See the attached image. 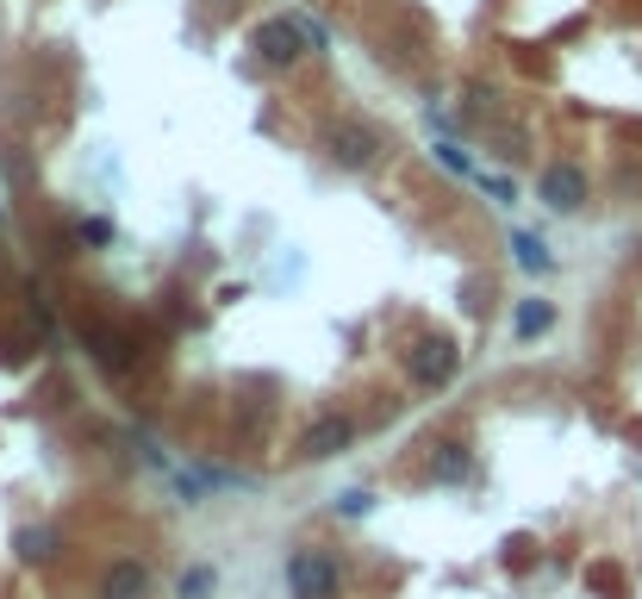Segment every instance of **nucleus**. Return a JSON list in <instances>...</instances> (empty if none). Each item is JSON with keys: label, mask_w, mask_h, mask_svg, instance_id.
<instances>
[{"label": "nucleus", "mask_w": 642, "mask_h": 599, "mask_svg": "<svg viewBox=\"0 0 642 599\" xmlns=\"http://www.w3.org/2000/svg\"><path fill=\"white\" fill-rule=\"evenodd\" d=\"M437 163H443V169H455V175H474V163H468V150H462V144H450V138H443V144H437Z\"/></svg>", "instance_id": "14"}, {"label": "nucleus", "mask_w": 642, "mask_h": 599, "mask_svg": "<svg viewBox=\"0 0 642 599\" xmlns=\"http://www.w3.org/2000/svg\"><path fill=\"white\" fill-rule=\"evenodd\" d=\"M512 256L524 275H549V268H555V256H549V244L536 232H512Z\"/></svg>", "instance_id": "11"}, {"label": "nucleus", "mask_w": 642, "mask_h": 599, "mask_svg": "<svg viewBox=\"0 0 642 599\" xmlns=\"http://www.w3.org/2000/svg\"><path fill=\"white\" fill-rule=\"evenodd\" d=\"M213 581H219L213 568H188V575H181V599H206V593H213Z\"/></svg>", "instance_id": "13"}, {"label": "nucleus", "mask_w": 642, "mask_h": 599, "mask_svg": "<svg viewBox=\"0 0 642 599\" xmlns=\"http://www.w3.org/2000/svg\"><path fill=\"white\" fill-rule=\"evenodd\" d=\"M455 363H462V350H455L450 337H424L406 356V375H412V387H450Z\"/></svg>", "instance_id": "4"}, {"label": "nucleus", "mask_w": 642, "mask_h": 599, "mask_svg": "<svg viewBox=\"0 0 642 599\" xmlns=\"http://www.w3.org/2000/svg\"><path fill=\"white\" fill-rule=\"evenodd\" d=\"M474 474V456H468V443H437V450H431V481H437V488H455V481H468Z\"/></svg>", "instance_id": "7"}, {"label": "nucleus", "mask_w": 642, "mask_h": 599, "mask_svg": "<svg viewBox=\"0 0 642 599\" xmlns=\"http://www.w3.org/2000/svg\"><path fill=\"white\" fill-rule=\"evenodd\" d=\"M13 550H19V562H50V556H57V531H50V524H19Z\"/></svg>", "instance_id": "10"}, {"label": "nucleus", "mask_w": 642, "mask_h": 599, "mask_svg": "<svg viewBox=\"0 0 642 599\" xmlns=\"http://www.w3.org/2000/svg\"><path fill=\"white\" fill-rule=\"evenodd\" d=\"M250 45H256V57H263L268 69H294L299 57H306V32H299V19H263Z\"/></svg>", "instance_id": "3"}, {"label": "nucleus", "mask_w": 642, "mask_h": 599, "mask_svg": "<svg viewBox=\"0 0 642 599\" xmlns=\"http://www.w3.org/2000/svg\"><path fill=\"white\" fill-rule=\"evenodd\" d=\"M100 593H107V599H144V593H150V568L131 562V556H126V562H112L107 581H100Z\"/></svg>", "instance_id": "8"}, {"label": "nucleus", "mask_w": 642, "mask_h": 599, "mask_svg": "<svg viewBox=\"0 0 642 599\" xmlns=\"http://www.w3.org/2000/svg\"><path fill=\"white\" fill-rule=\"evenodd\" d=\"M81 244L107 251V244H112V219H81Z\"/></svg>", "instance_id": "15"}, {"label": "nucleus", "mask_w": 642, "mask_h": 599, "mask_svg": "<svg viewBox=\"0 0 642 599\" xmlns=\"http://www.w3.org/2000/svg\"><path fill=\"white\" fill-rule=\"evenodd\" d=\"M337 512H344V519H368V512H375V493H368V488L337 493Z\"/></svg>", "instance_id": "12"}, {"label": "nucleus", "mask_w": 642, "mask_h": 599, "mask_svg": "<svg viewBox=\"0 0 642 599\" xmlns=\"http://www.w3.org/2000/svg\"><path fill=\"white\" fill-rule=\"evenodd\" d=\"M549 325H555V306H549V300H517L512 306V332L524 337V344H536Z\"/></svg>", "instance_id": "9"}, {"label": "nucleus", "mask_w": 642, "mask_h": 599, "mask_svg": "<svg viewBox=\"0 0 642 599\" xmlns=\"http://www.w3.org/2000/svg\"><path fill=\"white\" fill-rule=\"evenodd\" d=\"M325 144H330V157L344 163V169H368V163L381 157V131L362 126V119H337V126L325 131Z\"/></svg>", "instance_id": "5"}, {"label": "nucleus", "mask_w": 642, "mask_h": 599, "mask_svg": "<svg viewBox=\"0 0 642 599\" xmlns=\"http://www.w3.org/2000/svg\"><path fill=\"white\" fill-rule=\"evenodd\" d=\"M536 194H543L549 213H580L586 206V175H580V163H555V169H543Z\"/></svg>", "instance_id": "6"}, {"label": "nucleus", "mask_w": 642, "mask_h": 599, "mask_svg": "<svg viewBox=\"0 0 642 599\" xmlns=\"http://www.w3.org/2000/svg\"><path fill=\"white\" fill-rule=\"evenodd\" d=\"M287 593L294 599H344V568L325 543H299L287 556Z\"/></svg>", "instance_id": "1"}, {"label": "nucleus", "mask_w": 642, "mask_h": 599, "mask_svg": "<svg viewBox=\"0 0 642 599\" xmlns=\"http://www.w3.org/2000/svg\"><path fill=\"white\" fill-rule=\"evenodd\" d=\"M349 443H356V419L349 412H318L313 425H306V438H299V456L330 462V456H344Z\"/></svg>", "instance_id": "2"}, {"label": "nucleus", "mask_w": 642, "mask_h": 599, "mask_svg": "<svg viewBox=\"0 0 642 599\" xmlns=\"http://www.w3.org/2000/svg\"><path fill=\"white\" fill-rule=\"evenodd\" d=\"M481 188L493 194V200H505V206L517 200V188H512V181H500V175H481Z\"/></svg>", "instance_id": "16"}]
</instances>
